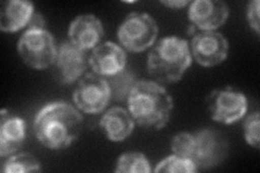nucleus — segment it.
Returning <instances> with one entry per match:
<instances>
[{
    "label": "nucleus",
    "instance_id": "obj_9",
    "mask_svg": "<svg viewBox=\"0 0 260 173\" xmlns=\"http://www.w3.org/2000/svg\"><path fill=\"white\" fill-rule=\"evenodd\" d=\"M229 53L226 38L217 31H201L191 41V54L200 65L211 67L222 63Z\"/></svg>",
    "mask_w": 260,
    "mask_h": 173
},
{
    "label": "nucleus",
    "instance_id": "obj_2",
    "mask_svg": "<svg viewBox=\"0 0 260 173\" xmlns=\"http://www.w3.org/2000/svg\"><path fill=\"white\" fill-rule=\"evenodd\" d=\"M127 106L138 125L160 130L169 122L174 102L167 90L156 81L139 80L128 95Z\"/></svg>",
    "mask_w": 260,
    "mask_h": 173
},
{
    "label": "nucleus",
    "instance_id": "obj_1",
    "mask_svg": "<svg viewBox=\"0 0 260 173\" xmlns=\"http://www.w3.org/2000/svg\"><path fill=\"white\" fill-rule=\"evenodd\" d=\"M84 118L74 106L56 101L45 105L34 119L38 141L52 151L65 150L76 141L83 129Z\"/></svg>",
    "mask_w": 260,
    "mask_h": 173
},
{
    "label": "nucleus",
    "instance_id": "obj_11",
    "mask_svg": "<svg viewBox=\"0 0 260 173\" xmlns=\"http://www.w3.org/2000/svg\"><path fill=\"white\" fill-rule=\"evenodd\" d=\"M55 64L60 72L61 81L68 85L83 78L88 66H90L87 51L72 44L70 40L63 41L59 46Z\"/></svg>",
    "mask_w": 260,
    "mask_h": 173
},
{
    "label": "nucleus",
    "instance_id": "obj_20",
    "mask_svg": "<svg viewBox=\"0 0 260 173\" xmlns=\"http://www.w3.org/2000/svg\"><path fill=\"white\" fill-rule=\"evenodd\" d=\"M157 173L170 172V173H193L198 169L195 167L192 159L179 157L177 155H172L161 160L154 170Z\"/></svg>",
    "mask_w": 260,
    "mask_h": 173
},
{
    "label": "nucleus",
    "instance_id": "obj_22",
    "mask_svg": "<svg viewBox=\"0 0 260 173\" xmlns=\"http://www.w3.org/2000/svg\"><path fill=\"white\" fill-rule=\"evenodd\" d=\"M243 129H244V137H245V141L247 142V144L258 150L259 142H260V136H259L260 116L258 112L250 114L249 116L245 119L243 125Z\"/></svg>",
    "mask_w": 260,
    "mask_h": 173
},
{
    "label": "nucleus",
    "instance_id": "obj_14",
    "mask_svg": "<svg viewBox=\"0 0 260 173\" xmlns=\"http://www.w3.org/2000/svg\"><path fill=\"white\" fill-rule=\"evenodd\" d=\"M0 118V156L13 154L25 141V121L21 117L3 110Z\"/></svg>",
    "mask_w": 260,
    "mask_h": 173
},
{
    "label": "nucleus",
    "instance_id": "obj_5",
    "mask_svg": "<svg viewBox=\"0 0 260 173\" xmlns=\"http://www.w3.org/2000/svg\"><path fill=\"white\" fill-rule=\"evenodd\" d=\"M158 35V25L149 13H129L117 30L119 43L130 52H142L154 46Z\"/></svg>",
    "mask_w": 260,
    "mask_h": 173
},
{
    "label": "nucleus",
    "instance_id": "obj_4",
    "mask_svg": "<svg viewBox=\"0 0 260 173\" xmlns=\"http://www.w3.org/2000/svg\"><path fill=\"white\" fill-rule=\"evenodd\" d=\"M18 51L27 66L45 70L55 63L58 48L47 29L26 28L18 43Z\"/></svg>",
    "mask_w": 260,
    "mask_h": 173
},
{
    "label": "nucleus",
    "instance_id": "obj_7",
    "mask_svg": "<svg viewBox=\"0 0 260 173\" xmlns=\"http://www.w3.org/2000/svg\"><path fill=\"white\" fill-rule=\"evenodd\" d=\"M112 98L108 80L95 73H88L80 79L73 93V100L80 111L99 114Z\"/></svg>",
    "mask_w": 260,
    "mask_h": 173
},
{
    "label": "nucleus",
    "instance_id": "obj_10",
    "mask_svg": "<svg viewBox=\"0 0 260 173\" xmlns=\"http://www.w3.org/2000/svg\"><path fill=\"white\" fill-rule=\"evenodd\" d=\"M229 13V7L220 0H195L188 10L191 25L202 31H216L225 23Z\"/></svg>",
    "mask_w": 260,
    "mask_h": 173
},
{
    "label": "nucleus",
    "instance_id": "obj_24",
    "mask_svg": "<svg viewBox=\"0 0 260 173\" xmlns=\"http://www.w3.org/2000/svg\"><path fill=\"white\" fill-rule=\"evenodd\" d=\"M46 21L44 19V16L40 14L39 12L35 11L32 13L30 21L27 25V28H34V29H46Z\"/></svg>",
    "mask_w": 260,
    "mask_h": 173
},
{
    "label": "nucleus",
    "instance_id": "obj_13",
    "mask_svg": "<svg viewBox=\"0 0 260 173\" xmlns=\"http://www.w3.org/2000/svg\"><path fill=\"white\" fill-rule=\"evenodd\" d=\"M104 29L102 22L93 14H81L72 21L69 28V38L83 50H93L102 43Z\"/></svg>",
    "mask_w": 260,
    "mask_h": 173
},
{
    "label": "nucleus",
    "instance_id": "obj_16",
    "mask_svg": "<svg viewBox=\"0 0 260 173\" xmlns=\"http://www.w3.org/2000/svg\"><path fill=\"white\" fill-rule=\"evenodd\" d=\"M100 127L107 133L112 142H123L133 133L135 120L128 111L123 107H112L103 115L100 120Z\"/></svg>",
    "mask_w": 260,
    "mask_h": 173
},
{
    "label": "nucleus",
    "instance_id": "obj_18",
    "mask_svg": "<svg viewBox=\"0 0 260 173\" xmlns=\"http://www.w3.org/2000/svg\"><path fill=\"white\" fill-rule=\"evenodd\" d=\"M151 164L145 155L138 152H128L119 156L116 162L117 173H150Z\"/></svg>",
    "mask_w": 260,
    "mask_h": 173
},
{
    "label": "nucleus",
    "instance_id": "obj_15",
    "mask_svg": "<svg viewBox=\"0 0 260 173\" xmlns=\"http://www.w3.org/2000/svg\"><path fill=\"white\" fill-rule=\"evenodd\" d=\"M34 5L25 0H9L2 4L0 9V29L6 32L18 31L28 25Z\"/></svg>",
    "mask_w": 260,
    "mask_h": 173
},
{
    "label": "nucleus",
    "instance_id": "obj_12",
    "mask_svg": "<svg viewBox=\"0 0 260 173\" xmlns=\"http://www.w3.org/2000/svg\"><path fill=\"white\" fill-rule=\"evenodd\" d=\"M125 50L112 41H104L96 46L89 55V64L93 72L103 77H111L126 68Z\"/></svg>",
    "mask_w": 260,
    "mask_h": 173
},
{
    "label": "nucleus",
    "instance_id": "obj_25",
    "mask_svg": "<svg viewBox=\"0 0 260 173\" xmlns=\"http://www.w3.org/2000/svg\"><path fill=\"white\" fill-rule=\"evenodd\" d=\"M160 4L167 8H170V9H181V8L190 5V2H188V0H165V2L161 0Z\"/></svg>",
    "mask_w": 260,
    "mask_h": 173
},
{
    "label": "nucleus",
    "instance_id": "obj_3",
    "mask_svg": "<svg viewBox=\"0 0 260 173\" xmlns=\"http://www.w3.org/2000/svg\"><path fill=\"white\" fill-rule=\"evenodd\" d=\"M192 64L188 40L177 36L161 38L148 55V72L157 81L177 82Z\"/></svg>",
    "mask_w": 260,
    "mask_h": 173
},
{
    "label": "nucleus",
    "instance_id": "obj_8",
    "mask_svg": "<svg viewBox=\"0 0 260 173\" xmlns=\"http://www.w3.org/2000/svg\"><path fill=\"white\" fill-rule=\"evenodd\" d=\"M194 152L192 161L198 170L210 169L221 163L226 157L225 139L214 129H202L194 134Z\"/></svg>",
    "mask_w": 260,
    "mask_h": 173
},
{
    "label": "nucleus",
    "instance_id": "obj_21",
    "mask_svg": "<svg viewBox=\"0 0 260 173\" xmlns=\"http://www.w3.org/2000/svg\"><path fill=\"white\" fill-rule=\"evenodd\" d=\"M194 144V134L189 132H180L173 137L170 148H172L174 155H177L182 158L192 159Z\"/></svg>",
    "mask_w": 260,
    "mask_h": 173
},
{
    "label": "nucleus",
    "instance_id": "obj_17",
    "mask_svg": "<svg viewBox=\"0 0 260 173\" xmlns=\"http://www.w3.org/2000/svg\"><path fill=\"white\" fill-rule=\"evenodd\" d=\"M109 79V86L111 89V95L116 101H127L128 95L137 82L135 74L127 68L115 74Z\"/></svg>",
    "mask_w": 260,
    "mask_h": 173
},
{
    "label": "nucleus",
    "instance_id": "obj_6",
    "mask_svg": "<svg viewBox=\"0 0 260 173\" xmlns=\"http://www.w3.org/2000/svg\"><path fill=\"white\" fill-rule=\"evenodd\" d=\"M207 105L211 119L223 125L242 119L248 109L246 96L231 86L214 90L207 97Z\"/></svg>",
    "mask_w": 260,
    "mask_h": 173
},
{
    "label": "nucleus",
    "instance_id": "obj_23",
    "mask_svg": "<svg viewBox=\"0 0 260 173\" xmlns=\"http://www.w3.org/2000/svg\"><path fill=\"white\" fill-rule=\"evenodd\" d=\"M259 7H260V4L258 0H253V2L248 3L247 10H246V16H247L249 26L256 31V34H259L260 31Z\"/></svg>",
    "mask_w": 260,
    "mask_h": 173
},
{
    "label": "nucleus",
    "instance_id": "obj_19",
    "mask_svg": "<svg viewBox=\"0 0 260 173\" xmlns=\"http://www.w3.org/2000/svg\"><path fill=\"white\" fill-rule=\"evenodd\" d=\"M40 170V162L29 153H20L11 156L4 162L2 169L4 173H28L39 172Z\"/></svg>",
    "mask_w": 260,
    "mask_h": 173
}]
</instances>
